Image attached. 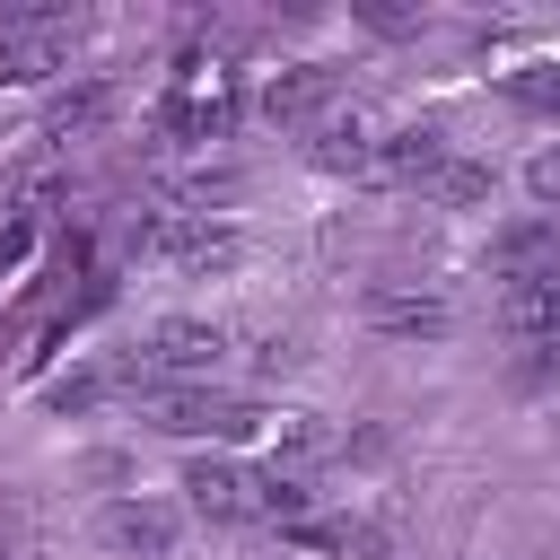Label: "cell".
<instances>
[{
	"label": "cell",
	"mask_w": 560,
	"mask_h": 560,
	"mask_svg": "<svg viewBox=\"0 0 560 560\" xmlns=\"http://www.w3.org/2000/svg\"><path fill=\"white\" fill-rule=\"evenodd\" d=\"M236 70L228 61H210V52H184L175 61V79H166V96H158V140H184V149H201V140H228L236 131Z\"/></svg>",
	"instance_id": "cell-1"
},
{
	"label": "cell",
	"mask_w": 560,
	"mask_h": 560,
	"mask_svg": "<svg viewBox=\"0 0 560 560\" xmlns=\"http://www.w3.org/2000/svg\"><path fill=\"white\" fill-rule=\"evenodd\" d=\"M228 359V332L219 324H201V315H166V324H149V341H140V359H122L114 368V385H210V368Z\"/></svg>",
	"instance_id": "cell-2"
},
{
	"label": "cell",
	"mask_w": 560,
	"mask_h": 560,
	"mask_svg": "<svg viewBox=\"0 0 560 560\" xmlns=\"http://www.w3.org/2000/svg\"><path fill=\"white\" fill-rule=\"evenodd\" d=\"M149 429H166V438H254L262 429V402L210 394V385H158L149 394Z\"/></svg>",
	"instance_id": "cell-3"
},
{
	"label": "cell",
	"mask_w": 560,
	"mask_h": 560,
	"mask_svg": "<svg viewBox=\"0 0 560 560\" xmlns=\"http://www.w3.org/2000/svg\"><path fill=\"white\" fill-rule=\"evenodd\" d=\"M184 499H192V516H210V525H262L271 481H262L254 464H236V455H192V464H184Z\"/></svg>",
	"instance_id": "cell-4"
},
{
	"label": "cell",
	"mask_w": 560,
	"mask_h": 560,
	"mask_svg": "<svg viewBox=\"0 0 560 560\" xmlns=\"http://www.w3.org/2000/svg\"><path fill=\"white\" fill-rule=\"evenodd\" d=\"M61 61H70V18H61V9L26 0V9H9V18H0V79H9V88L52 79Z\"/></svg>",
	"instance_id": "cell-5"
},
{
	"label": "cell",
	"mask_w": 560,
	"mask_h": 560,
	"mask_svg": "<svg viewBox=\"0 0 560 560\" xmlns=\"http://www.w3.org/2000/svg\"><path fill=\"white\" fill-rule=\"evenodd\" d=\"M149 254H158V262H175V271H228V262L245 254V236H236L228 219L166 210V219H149Z\"/></svg>",
	"instance_id": "cell-6"
},
{
	"label": "cell",
	"mask_w": 560,
	"mask_h": 560,
	"mask_svg": "<svg viewBox=\"0 0 560 560\" xmlns=\"http://www.w3.org/2000/svg\"><path fill=\"white\" fill-rule=\"evenodd\" d=\"M376 140H385V131H376L359 105H332V114L306 131V158H315L324 175H376Z\"/></svg>",
	"instance_id": "cell-7"
},
{
	"label": "cell",
	"mask_w": 560,
	"mask_h": 560,
	"mask_svg": "<svg viewBox=\"0 0 560 560\" xmlns=\"http://www.w3.org/2000/svg\"><path fill=\"white\" fill-rule=\"evenodd\" d=\"M446 158H455V140H446L438 122H411V131H385V140H376V175H368V184H420V192H429V184L446 175Z\"/></svg>",
	"instance_id": "cell-8"
},
{
	"label": "cell",
	"mask_w": 560,
	"mask_h": 560,
	"mask_svg": "<svg viewBox=\"0 0 560 560\" xmlns=\"http://www.w3.org/2000/svg\"><path fill=\"white\" fill-rule=\"evenodd\" d=\"M341 455V438L315 420V411H289V420H271V481H306L315 490V472Z\"/></svg>",
	"instance_id": "cell-9"
},
{
	"label": "cell",
	"mask_w": 560,
	"mask_h": 560,
	"mask_svg": "<svg viewBox=\"0 0 560 560\" xmlns=\"http://www.w3.org/2000/svg\"><path fill=\"white\" fill-rule=\"evenodd\" d=\"M332 105H341V88H332V70H315V61L280 70V79L262 88V114H271V122H306V131H315Z\"/></svg>",
	"instance_id": "cell-10"
},
{
	"label": "cell",
	"mask_w": 560,
	"mask_h": 560,
	"mask_svg": "<svg viewBox=\"0 0 560 560\" xmlns=\"http://www.w3.org/2000/svg\"><path fill=\"white\" fill-rule=\"evenodd\" d=\"M368 324L394 332V341H438L455 324V306L446 298H411V289H368Z\"/></svg>",
	"instance_id": "cell-11"
},
{
	"label": "cell",
	"mask_w": 560,
	"mask_h": 560,
	"mask_svg": "<svg viewBox=\"0 0 560 560\" xmlns=\"http://www.w3.org/2000/svg\"><path fill=\"white\" fill-rule=\"evenodd\" d=\"M490 271L516 289V280H534V271H560V228L551 219H516L499 245H490Z\"/></svg>",
	"instance_id": "cell-12"
},
{
	"label": "cell",
	"mask_w": 560,
	"mask_h": 560,
	"mask_svg": "<svg viewBox=\"0 0 560 560\" xmlns=\"http://www.w3.org/2000/svg\"><path fill=\"white\" fill-rule=\"evenodd\" d=\"M105 542L131 551V560H158V551L175 542V516H166V508H140V499H114V508H105Z\"/></svg>",
	"instance_id": "cell-13"
},
{
	"label": "cell",
	"mask_w": 560,
	"mask_h": 560,
	"mask_svg": "<svg viewBox=\"0 0 560 560\" xmlns=\"http://www.w3.org/2000/svg\"><path fill=\"white\" fill-rule=\"evenodd\" d=\"M508 105L516 114H560V61H534V70H508Z\"/></svg>",
	"instance_id": "cell-14"
},
{
	"label": "cell",
	"mask_w": 560,
	"mask_h": 560,
	"mask_svg": "<svg viewBox=\"0 0 560 560\" xmlns=\"http://www.w3.org/2000/svg\"><path fill=\"white\" fill-rule=\"evenodd\" d=\"M490 184H499V175H490L481 158H446V175H438L429 192H438L446 210H472V201H490Z\"/></svg>",
	"instance_id": "cell-15"
},
{
	"label": "cell",
	"mask_w": 560,
	"mask_h": 560,
	"mask_svg": "<svg viewBox=\"0 0 560 560\" xmlns=\"http://www.w3.org/2000/svg\"><path fill=\"white\" fill-rule=\"evenodd\" d=\"M26 245H35V219H18V210H9V219H0V271H18V262H26Z\"/></svg>",
	"instance_id": "cell-16"
},
{
	"label": "cell",
	"mask_w": 560,
	"mask_h": 560,
	"mask_svg": "<svg viewBox=\"0 0 560 560\" xmlns=\"http://www.w3.org/2000/svg\"><path fill=\"white\" fill-rule=\"evenodd\" d=\"M525 192H534V201H542V210H560V149H551V158H534V166H525Z\"/></svg>",
	"instance_id": "cell-17"
}]
</instances>
